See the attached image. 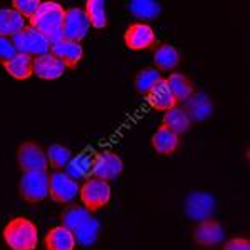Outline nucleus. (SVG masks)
<instances>
[{"mask_svg":"<svg viewBox=\"0 0 250 250\" xmlns=\"http://www.w3.org/2000/svg\"><path fill=\"white\" fill-rule=\"evenodd\" d=\"M2 239L9 250H37L39 227L29 217H14L3 225Z\"/></svg>","mask_w":250,"mask_h":250,"instance_id":"f257e3e1","label":"nucleus"},{"mask_svg":"<svg viewBox=\"0 0 250 250\" xmlns=\"http://www.w3.org/2000/svg\"><path fill=\"white\" fill-rule=\"evenodd\" d=\"M63 17H65V7L59 2H42L35 15L29 20V27L35 29L45 37L50 43H55L62 39Z\"/></svg>","mask_w":250,"mask_h":250,"instance_id":"f03ea898","label":"nucleus"},{"mask_svg":"<svg viewBox=\"0 0 250 250\" xmlns=\"http://www.w3.org/2000/svg\"><path fill=\"white\" fill-rule=\"evenodd\" d=\"M79 199H80V205L85 207L90 213L102 210L104 207H107L112 199L110 182L95 179V177L83 180V184L80 185Z\"/></svg>","mask_w":250,"mask_h":250,"instance_id":"7ed1b4c3","label":"nucleus"},{"mask_svg":"<svg viewBox=\"0 0 250 250\" xmlns=\"http://www.w3.org/2000/svg\"><path fill=\"white\" fill-rule=\"evenodd\" d=\"M19 195L25 204H40L48 199V172L35 170L22 173Z\"/></svg>","mask_w":250,"mask_h":250,"instance_id":"20e7f679","label":"nucleus"},{"mask_svg":"<svg viewBox=\"0 0 250 250\" xmlns=\"http://www.w3.org/2000/svg\"><path fill=\"white\" fill-rule=\"evenodd\" d=\"M79 192L80 184L63 170L48 173V199L55 204H72L75 199H79Z\"/></svg>","mask_w":250,"mask_h":250,"instance_id":"39448f33","label":"nucleus"},{"mask_svg":"<svg viewBox=\"0 0 250 250\" xmlns=\"http://www.w3.org/2000/svg\"><path fill=\"white\" fill-rule=\"evenodd\" d=\"M217 202L215 197L208 192L204 190H192L185 195L184 200V212L193 222H202L207 219H212L213 212H215Z\"/></svg>","mask_w":250,"mask_h":250,"instance_id":"423d86ee","label":"nucleus"},{"mask_svg":"<svg viewBox=\"0 0 250 250\" xmlns=\"http://www.w3.org/2000/svg\"><path fill=\"white\" fill-rule=\"evenodd\" d=\"M12 42H14L17 54L29 55L32 59L48 54V52H50V47H52V43L48 42L40 32L32 29L29 25H27L22 32H19L15 37H12Z\"/></svg>","mask_w":250,"mask_h":250,"instance_id":"0eeeda50","label":"nucleus"},{"mask_svg":"<svg viewBox=\"0 0 250 250\" xmlns=\"http://www.w3.org/2000/svg\"><path fill=\"white\" fill-rule=\"evenodd\" d=\"M124 45L132 52L152 50L157 47V34L150 23L134 22L124 30Z\"/></svg>","mask_w":250,"mask_h":250,"instance_id":"6e6552de","label":"nucleus"},{"mask_svg":"<svg viewBox=\"0 0 250 250\" xmlns=\"http://www.w3.org/2000/svg\"><path fill=\"white\" fill-rule=\"evenodd\" d=\"M17 164L22 173L35 170H48V162L43 147L34 140H25L17 148Z\"/></svg>","mask_w":250,"mask_h":250,"instance_id":"1a4fd4ad","label":"nucleus"},{"mask_svg":"<svg viewBox=\"0 0 250 250\" xmlns=\"http://www.w3.org/2000/svg\"><path fill=\"white\" fill-rule=\"evenodd\" d=\"M192 240H193V244L202 249L219 247L225 240V229H224V225L215 219L202 220L193 227Z\"/></svg>","mask_w":250,"mask_h":250,"instance_id":"9d476101","label":"nucleus"},{"mask_svg":"<svg viewBox=\"0 0 250 250\" xmlns=\"http://www.w3.org/2000/svg\"><path fill=\"white\" fill-rule=\"evenodd\" d=\"M124 172V160L114 150H102L95 155L94 168H92V177L105 182L119 179Z\"/></svg>","mask_w":250,"mask_h":250,"instance_id":"9b49d317","label":"nucleus"},{"mask_svg":"<svg viewBox=\"0 0 250 250\" xmlns=\"http://www.w3.org/2000/svg\"><path fill=\"white\" fill-rule=\"evenodd\" d=\"M90 25L85 17V12L80 7H70L65 9V17H63V27H62V39L80 42L88 35Z\"/></svg>","mask_w":250,"mask_h":250,"instance_id":"f8f14e48","label":"nucleus"},{"mask_svg":"<svg viewBox=\"0 0 250 250\" xmlns=\"http://www.w3.org/2000/svg\"><path fill=\"white\" fill-rule=\"evenodd\" d=\"M182 108L185 110V114L188 115V119L192 120V124L193 122L200 124V122L208 120L213 115L215 104H213L212 97L208 94H205L202 90H195L182 104Z\"/></svg>","mask_w":250,"mask_h":250,"instance_id":"ddd939ff","label":"nucleus"},{"mask_svg":"<svg viewBox=\"0 0 250 250\" xmlns=\"http://www.w3.org/2000/svg\"><path fill=\"white\" fill-rule=\"evenodd\" d=\"M50 54L54 55V57H57L65 68L74 70V68H77L80 65V62L83 60L85 50H83V45L80 42L60 39L59 42L52 43Z\"/></svg>","mask_w":250,"mask_h":250,"instance_id":"4468645a","label":"nucleus"},{"mask_svg":"<svg viewBox=\"0 0 250 250\" xmlns=\"http://www.w3.org/2000/svg\"><path fill=\"white\" fill-rule=\"evenodd\" d=\"M154 67L162 74V72H175L182 62V54L175 45L172 43H160L154 48Z\"/></svg>","mask_w":250,"mask_h":250,"instance_id":"2eb2a0df","label":"nucleus"},{"mask_svg":"<svg viewBox=\"0 0 250 250\" xmlns=\"http://www.w3.org/2000/svg\"><path fill=\"white\" fill-rule=\"evenodd\" d=\"M65 70L67 68L63 67V63L57 57H54L50 52L34 59V77L40 80H48V82L59 80L65 74Z\"/></svg>","mask_w":250,"mask_h":250,"instance_id":"dca6fc26","label":"nucleus"},{"mask_svg":"<svg viewBox=\"0 0 250 250\" xmlns=\"http://www.w3.org/2000/svg\"><path fill=\"white\" fill-rule=\"evenodd\" d=\"M180 135L173 134L168 128H165L164 125H159V128L154 132L150 139V145L154 148L155 154L160 157H170L177 154V150L180 148Z\"/></svg>","mask_w":250,"mask_h":250,"instance_id":"f3484780","label":"nucleus"},{"mask_svg":"<svg viewBox=\"0 0 250 250\" xmlns=\"http://www.w3.org/2000/svg\"><path fill=\"white\" fill-rule=\"evenodd\" d=\"M145 102H147V105L150 107L152 110L164 112V114L167 110H170V108L179 105L165 80H160V82L145 95Z\"/></svg>","mask_w":250,"mask_h":250,"instance_id":"a211bd4d","label":"nucleus"},{"mask_svg":"<svg viewBox=\"0 0 250 250\" xmlns=\"http://www.w3.org/2000/svg\"><path fill=\"white\" fill-rule=\"evenodd\" d=\"M95 152L92 150H82L77 155H72L70 162L67 164L65 173L70 175L74 180H87L92 177V168H94V160H95Z\"/></svg>","mask_w":250,"mask_h":250,"instance_id":"6ab92c4d","label":"nucleus"},{"mask_svg":"<svg viewBox=\"0 0 250 250\" xmlns=\"http://www.w3.org/2000/svg\"><path fill=\"white\" fill-rule=\"evenodd\" d=\"M43 249L45 250H75L77 240L74 233L63 225H55L43 237Z\"/></svg>","mask_w":250,"mask_h":250,"instance_id":"aec40b11","label":"nucleus"},{"mask_svg":"<svg viewBox=\"0 0 250 250\" xmlns=\"http://www.w3.org/2000/svg\"><path fill=\"white\" fill-rule=\"evenodd\" d=\"M27 25H29V22L12 7H2L0 9V37H15Z\"/></svg>","mask_w":250,"mask_h":250,"instance_id":"412c9836","label":"nucleus"},{"mask_svg":"<svg viewBox=\"0 0 250 250\" xmlns=\"http://www.w3.org/2000/svg\"><path fill=\"white\" fill-rule=\"evenodd\" d=\"M2 67L9 77L19 80V82H23V80H29L30 77H34V59L29 57V55L17 54L9 62H3Z\"/></svg>","mask_w":250,"mask_h":250,"instance_id":"4be33fe9","label":"nucleus"},{"mask_svg":"<svg viewBox=\"0 0 250 250\" xmlns=\"http://www.w3.org/2000/svg\"><path fill=\"white\" fill-rule=\"evenodd\" d=\"M128 12L137 22H154L162 14V5L155 0H132L128 2Z\"/></svg>","mask_w":250,"mask_h":250,"instance_id":"5701e85b","label":"nucleus"},{"mask_svg":"<svg viewBox=\"0 0 250 250\" xmlns=\"http://www.w3.org/2000/svg\"><path fill=\"white\" fill-rule=\"evenodd\" d=\"M164 80L167 82L168 88L175 97L177 104H184L195 92V85H193L192 79L182 74V72H172L167 77H164Z\"/></svg>","mask_w":250,"mask_h":250,"instance_id":"b1692460","label":"nucleus"},{"mask_svg":"<svg viewBox=\"0 0 250 250\" xmlns=\"http://www.w3.org/2000/svg\"><path fill=\"white\" fill-rule=\"evenodd\" d=\"M165 128H168L170 132L177 135H184L190 130L192 127V120L188 119V115L185 114V110L182 107H173L170 110H167L162 117V124Z\"/></svg>","mask_w":250,"mask_h":250,"instance_id":"393cba45","label":"nucleus"},{"mask_svg":"<svg viewBox=\"0 0 250 250\" xmlns=\"http://www.w3.org/2000/svg\"><path fill=\"white\" fill-rule=\"evenodd\" d=\"M83 12H85L90 29L102 30L108 25L107 5L104 0H87L85 5H83Z\"/></svg>","mask_w":250,"mask_h":250,"instance_id":"a878e982","label":"nucleus"},{"mask_svg":"<svg viewBox=\"0 0 250 250\" xmlns=\"http://www.w3.org/2000/svg\"><path fill=\"white\" fill-rule=\"evenodd\" d=\"M94 213H90L85 207L82 205H68L67 208H63L60 213V225H63L70 232H74L75 229H79L85 220H88Z\"/></svg>","mask_w":250,"mask_h":250,"instance_id":"bb28decb","label":"nucleus"},{"mask_svg":"<svg viewBox=\"0 0 250 250\" xmlns=\"http://www.w3.org/2000/svg\"><path fill=\"white\" fill-rule=\"evenodd\" d=\"M160 80H164V77L155 67H144L137 72L135 77H134L135 90L139 92L140 95L145 97L157 85V83L160 82Z\"/></svg>","mask_w":250,"mask_h":250,"instance_id":"cd10ccee","label":"nucleus"},{"mask_svg":"<svg viewBox=\"0 0 250 250\" xmlns=\"http://www.w3.org/2000/svg\"><path fill=\"white\" fill-rule=\"evenodd\" d=\"M74 237L77 240V244H80L82 247H92L97 240H99L100 235V222L95 219L94 215L90 217L88 220L83 222L79 229H75Z\"/></svg>","mask_w":250,"mask_h":250,"instance_id":"c85d7f7f","label":"nucleus"},{"mask_svg":"<svg viewBox=\"0 0 250 250\" xmlns=\"http://www.w3.org/2000/svg\"><path fill=\"white\" fill-rule=\"evenodd\" d=\"M47 155V162L48 168H54V170H65L67 164L72 159V150L68 147L62 144H52L48 145V148L45 150Z\"/></svg>","mask_w":250,"mask_h":250,"instance_id":"c756f323","label":"nucleus"},{"mask_svg":"<svg viewBox=\"0 0 250 250\" xmlns=\"http://www.w3.org/2000/svg\"><path fill=\"white\" fill-rule=\"evenodd\" d=\"M40 3H42L40 0H14L10 7L14 10H17L19 14L29 22V20L35 15V12L39 10Z\"/></svg>","mask_w":250,"mask_h":250,"instance_id":"7c9ffc66","label":"nucleus"},{"mask_svg":"<svg viewBox=\"0 0 250 250\" xmlns=\"http://www.w3.org/2000/svg\"><path fill=\"white\" fill-rule=\"evenodd\" d=\"M17 55V50H15V45L12 42V39L9 37H0V63L9 62Z\"/></svg>","mask_w":250,"mask_h":250,"instance_id":"2f4dec72","label":"nucleus"},{"mask_svg":"<svg viewBox=\"0 0 250 250\" xmlns=\"http://www.w3.org/2000/svg\"><path fill=\"white\" fill-rule=\"evenodd\" d=\"M222 250H250V240L247 237H232L224 240Z\"/></svg>","mask_w":250,"mask_h":250,"instance_id":"473e14b6","label":"nucleus"}]
</instances>
